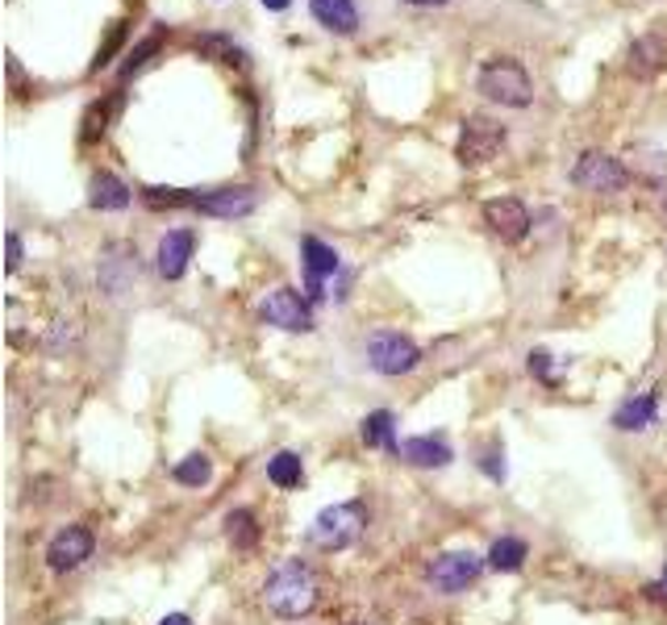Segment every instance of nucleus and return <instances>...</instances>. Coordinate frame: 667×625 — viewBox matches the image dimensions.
Masks as SVG:
<instances>
[{
	"mask_svg": "<svg viewBox=\"0 0 667 625\" xmlns=\"http://www.w3.org/2000/svg\"><path fill=\"white\" fill-rule=\"evenodd\" d=\"M263 601L276 617H305L309 608L318 605V575L301 559H288L267 575Z\"/></svg>",
	"mask_w": 667,
	"mask_h": 625,
	"instance_id": "f257e3e1",
	"label": "nucleus"
},
{
	"mask_svg": "<svg viewBox=\"0 0 667 625\" xmlns=\"http://www.w3.org/2000/svg\"><path fill=\"white\" fill-rule=\"evenodd\" d=\"M476 88L488 100L496 105H505V109H526L534 100V84H530V72L517 63V58H505L496 55L488 58L484 67L476 72Z\"/></svg>",
	"mask_w": 667,
	"mask_h": 625,
	"instance_id": "f03ea898",
	"label": "nucleus"
},
{
	"mask_svg": "<svg viewBox=\"0 0 667 625\" xmlns=\"http://www.w3.org/2000/svg\"><path fill=\"white\" fill-rule=\"evenodd\" d=\"M367 526V505L363 500H343V505H330L313 517L309 526V542L318 550H346Z\"/></svg>",
	"mask_w": 667,
	"mask_h": 625,
	"instance_id": "7ed1b4c3",
	"label": "nucleus"
},
{
	"mask_svg": "<svg viewBox=\"0 0 667 625\" xmlns=\"http://www.w3.org/2000/svg\"><path fill=\"white\" fill-rule=\"evenodd\" d=\"M501 147H505V126L484 114H472L463 121V130H459L455 159L463 168H484Z\"/></svg>",
	"mask_w": 667,
	"mask_h": 625,
	"instance_id": "20e7f679",
	"label": "nucleus"
},
{
	"mask_svg": "<svg viewBox=\"0 0 667 625\" xmlns=\"http://www.w3.org/2000/svg\"><path fill=\"white\" fill-rule=\"evenodd\" d=\"M367 363H372V371H380V376H409L421 363V351H418V342H409L405 334L380 330V334L367 338Z\"/></svg>",
	"mask_w": 667,
	"mask_h": 625,
	"instance_id": "39448f33",
	"label": "nucleus"
},
{
	"mask_svg": "<svg viewBox=\"0 0 667 625\" xmlns=\"http://www.w3.org/2000/svg\"><path fill=\"white\" fill-rule=\"evenodd\" d=\"M309 297H301L297 288H271L259 304V317L276 330H288V334H309L313 330V309H309Z\"/></svg>",
	"mask_w": 667,
	"mask_h": 625,
	"instance_id": "423d86ee",
	"label": "nucleus"
},
{
	"mask_svg": "<svg viewBox=\"0 0 667 625\" xmlns=\"http://www.w3.org/2000/svg\"><path fill=\"white\" fill-rule=\"evenodd\" d=\"M572 184L584 192H622L630 184V171L605 151H584L572 168Z\"/></svg>",
	"mask_w": 667,
	"mask_h": 625,
	"instance_id": "0eeeda50",
	"label": "nucleus"
},
{
	"mask_svg": "<svg viewBox=\"0 0 667 625\" xmlns=\"http://www.w3.org/2000/svg\"><path fill=\"white\" fill-rule=\"evenodd\" d=\"M480 571H484V559L480 554H472V550H447V554H439L434 563H430V584L439 588V592H447V596H455V592H467V588L480 580Z\"/></svg>",
	"mask_w": 667,
	"mask_h": 625,
	"instance_id": "6e6552de",
	"label": "nucleus"
},
{
	"mask_svg": "<svg viewBox=\"0 0 667 625\" xmlns=\"http://www.w3.org/2000/svg\"><path fill=\"white\" fill-rule=\"evenodd\" d=\"M96 280L109 297H126L138 284V250L130 243H109L100 250V267H96Z\"/></svg>",
	"mask_w": 667,
	"mask_h": 625,
	"instance_id": "1a4fd4ad",
	"label": "nucleus"
},
{
	"mask_svg": "<svg viewBox=\"0 0 667 625\" xmlns=\"http://www.w3.org/2000/svg\"><path fill=\"white\" fill-rule=\"evenodd\" d=\"M484 226L493 229L501 243H521L530 234V208L521 205L517 196H496L484 205Z\"/></svg>",
	"mask_w": 667,
	"mask_h": 625,
	"instance_id": "9d476101",
	"label": "nucleus"
},
{
	"mask_svg": "<svg viewBox=\"0 0 667 625\" xmlns=\"http://www.w3.org/2000/svg\"><path fill=\"white\" fill-rule=\"evenodd\" d=\"M93 547L96 538L93 530H84V526H67V530H58L51 538V547H46V563L55 571H76L84 559H93Z\"/></svg>",
	"mask_w": 667,
	"mask_h": 625,
	"instance_id": "9b49d317",
	"label": "nucleus"
},
{
	"mask_svg": "<svg viewBox=\"0 0 667 625\" xmlns=\"http://www.w3.org/2000/svg\"><path fill=\"white\" fill-rule=\"evenodd\" d=\"M301 255H305V280H309V301H322L325 292H322V280L325 276H334L338 267H343V259H338V250L334 247H325L322 238H301Z\"/></svg>",
	"mask_w": 667,
	"mask_h": 625,
	"instance_id": "f8f14e48",
	"label": "nucleus"
},
{
	"mask_svg": "<svg viewBox=\"0 0 667 625\" xmlns=\"http://www.w3.org/2000/svg\"><path fill=\"white\" fill-rule=\"evenodd\" d=\"M196 213L205 217H247L255 213V188H213L196 196Z\"/></svg>",
	"mask_w": 667,
	"mask_h": 625,
	"instance_id": "ddd939ff",
	"label": "nucleus"
},
{
	"mask_svg": "<svg viewBox=\"0 0 667 625\" xmlns=\"http://www.w3.org/2000/svg\"><path fill=\"white\" fill-rule=\"evenodd\" d=\"M192 247H196V234H192V229L163 234V243H159V276H163V280H180V276L189 271Z\"/></svg>",
	"mask_w": 667,
	"mask_h": 625,
	"instance_id": "4468645a",
	"label": "nucleus"
},
{
	"mask_svg": "<svg viewBox=\"0 0 667 625\" xmlns=\"http://www.w3.org/2000/svg\"><path fill=\"white\" fill-rule=\"evenodd\" d=\"M309 13L322 21L330 34H355L359 30L355 0H309Z\"/></svg>",
	"mask_w": 667,
	"mask_h": 625,
	"instance_id": "2eb2a0df",
	"label": "nucleus"
},
{
	"mask_svg": "<svg viewBox=\"0 0 667 625\" xmlns=\"http://www.w3.org/2000/svg\"><path fill=\"white\" fill-rule=\"evenodd\" d=\"M630 76L638 79H650L655 72H664L667 67V42L659 34H647V39H638L630 46Z\"/></svg>",
	"mask_w": 667,
	"mask_h": 625,
	"instance_id": "dca6fc26",
	"label": "nucleus"
},
{
	"mask_svg": "<svg viewBox=\"0 0 667 625\" xmlns=\"http://www.w3.org/2000/svg\"><path fill=\"white\" fill-rule=\"evenodd\" d=\"M400 459H405V463H413V467H447V463H451V446H447V442H442V438H405V442H400V451H397Z\"/></svg>",
	"mask_w": 667,
	"mask_h": 625,
	"instance_id": "f3484780",
	"label": "nucleus"
},
{
	"mask_svg": "<svg viewBox=\"0 0 667 625\" xmlns=\"http://www.w3.org/2000/svg\"><path fill=\"white\" fill-rule=\"evenodd\" d=\"M88 205L100 213H117V208L130 205V188L117 180L114 171H96L93 184H88Z\"/></svg>",
	"mask_w": 667,
	"mask_h": 625,
	"instance_id": "a211bd4d",
	"label": "nucleus"
},
{
	"mask_svg": "<svg viewBox=\"0 0 667 625\" xmlns=\"http://www.w3.org/2000/svg\"><path fill=\"white\" fill-rule=\"evenodd\" d=\"M655 417H659V397H655V392H643V397L626 400V405L613 413V425H617V430H647V425H655Z\"/></svg>",
	"mask_w": 667,
	"mask_h": 625,
	"instance_id": "6ab92c4d",
	"label": "nucleus"
},
{
	"mask_svg": "<svg viewBox=\"0 0 667 625\" xmlns=\"http://www.w3.org/2000/svg\"><path fill=\"white\" fill-rule=\"evenodd\" d=\"M363 442L376 446V451H400L397 425H392V413H388V409H376V413L363 417Z\"/></svg>",
	"mask_w": 667,
	"mask_h": 625,
	"instance_id": "aec40b11",
	"label": "nucleus"
},
{
	"mask_svg": "<svg viewBox=\"0 0 667 625\" xmlns=\"http://www.w3.org/2000/svg\"><path fill=\"white\" fill-rule=\"evenodd\" d=\"M267 479H271L276 488H301V479H305L301 455H297V451H280V455H271L267 459Z\"/></svg>",
	"mask_w": 667,
	"mask_h": 625,
	"instance_id": "412c9836",
	"label": "nucleus"
},
{
	"mask_svg": "<svg viewBox=\"0 0 667 625\" xmlns=\"http://www.w3.org/2000/svg\"><path fill=\"white\" fill-rule=\"evenodd\" d=\"M213 475V459L205 451H192L189 459H180L172 467V479L175 484H184V488H201V484H209Z\"/></svg>",
	"mask_w": 667,
	"mask_h": 625,
	"instance_id": "4be33fe9",
	"label": "nucleus"
},
{
	"mask_svg": "<svg viewBox=\"0 0 667 625\" xmlns=\"http://www.w3.org/2000/svg\"><path fill=\"white\" fill-rule=\"evenodd\" d=\"M526 542L521 538H496L493 550H488V568L493 571H521V563H526Z\"/></svg>",
	"mask_w": 667,
	"mask_h": 625,
	"instance_id": "5701e85b",
	"label": "nucleus"
},
{
	"mask_svg": "<svg viewBox=\"0 0 667 625\" xmlns=\"http://www.w3.org/2000/svg\"><path fill=\"white\" fill-rule=\"evenodd\" d=\"M226 534L229 542H234V550H250L255 542H259V526H255V513L250 509H234L226 517Z\"/></svg>",
	"mask_w": 667,
	"mask_h": 625,
	"instance_id": "b1692460",
	"label": "nucleus"
},
{
	"mask_svg": "<svg viewBox=\"0 0 667 625\" xmlns=\"http://www.w3.org/2000/svg\"><path fill=\"white\" fill-rule=\"evenodd\" d=\"M114 109H117V96H114V100H96L93 109L84 114V130H79V142H96V138H105Z\"/></svg>",
	"mask_w": 667,
	"mask_h": 625,
	"instance_id": "393cba45",
	"label": "nucleus"
},
{
	"mask_svg": "<svg viewBox=\"0 0 667 625\" xmlns=\"http://www.w3.org/2000/svg\"><path fill=\"white\" fill-rule=\"evenodd\" d=\"M196 196L201 192H184V188H142V201L151 208H196Z\"/></svg>",
	"mask_w": 667,
	"mask_h": 625,
	"instance_id": "a878e982",
	"label": "nucleus"
},
{
	"mask_svg": "<svg viewBox=\"0 0 667 625\" xmlns=\"http://www.w3.org/2000/svg\"><path fill=\"white\" fill-rule=\"evenodd\" d=\"M196 46H201V51H217V55H222V63H238V67H243V51H238L229 39H217V34H209V39H196Z\"/></svg>",
	"mask_w": 667,
	"mask_h": 625,
	"instance_id": "bb28decb",
	"label": "nucleus"
},
{
	"mask_svg": "<svg viewBox=\"0 0 667 625\" xmlns=\"http://www.w3.org/2000/svg\"><path fill=\"white\" fill-rule=\"evenodd\" d=\"M159 34H154V39H147L142 42V46H138V51H130V58H126V67H121V76H133V72H138V67H142V63H147V58L154 55V51H159Z\"/></svg>",
	"mask_w": 667,
	"mask_h": 625,
	"instance_id": "cd10ccee",
	"label": "nucleus"
},
{
	"mask_svg": "<svg viewBox=\"0 0 667 625\" xmlns=\"http://www.w3.org/2000/svg\"><path fill=\"white\" fill-rule=\"evenodd\" d=\"M480 467H484L488 479H505V451H501V446H488L484 459H480Z\"/></svg>",
	"mask_w": 667,
	"mask_h": 625,
	"instance_id": "c85d7f7f",
	"label": "nucleus"
},
{
	"mask_svg": "<svg viewBox=\"0 0 667 625\" xmlns=\"http://www.w3.org/2000/svg\"><path fill=\"white\" fill-rule=\"evenodd\" d=\"M121 39H126V30L121 25H114V34H109V42L96 51V63H93V72H100V67H109V58H114V51L121 46Z\"/></svg>",
	"mask_w": 667,
	"mask_h": 625,
	"instance_id": "c756f323",
	"label": "nucleus"
},
{
	"mask_svg": "<svg viewBox=\"0 0 667 625\" xmlns=\"http://www.w3.org/2000/svg\"><path fill=\"white\" fill-rule=\"evenodd\" d=\"M530 376H538L542 384H555L551 355H547V351H534V355H530Z\"/></svg>",
	"mask_w": 667,
	"mask_h": 625,
	"instance_id": "7c9ffc66",
	"label": "nucleus"
},
{
	"mask_svg": "<svg viewBox=\"0 0 667 625\" xmlns=\"http://www.w3.org/2000/svg\"><path fill=\"white\" fill-rule=\"evenodd\" d=\"M18 267H21V238L9 234V271H18Z\"/></svg>",
	"mask_w": 667,
	"mask_h": 625,
	"instance_id": "2f4dec72",
	"label": "nucleus"
},
{
	"mask_svg": "<svg viewBox=\"0 0 667 625\" xmlns=\"http://www.w3.org/2000/svg\"><path fill=\"white\" fill-rule=\"evenodd\" d=\"M159 625H192V617H189V613H168Z\"/></svg>",
	"mask_w": 667,
	"mask_h": 625,
	"instance_id": "473e14b6",
	"label": "nucleus"
},
{
	"mask_svg": "<svg viewBox=\"0 0 667 625\" xmlns=\"http://www.w3.org/2000/svg\"><path fill=\"white\" fill-rule=\"evenodd\" d=\"M405 4H418V9H434V4H447V0H405Z\"/></svg>",
	"mask_w": 667,
	"mask_h": 625,
	"instance_id": "72a5a7b5",
	"label": "nucleus"
},
{
	"mask_svg": "<svg viewBox=\"0 0 667 625\" xmlns=\"http://www.w3.org/2000/svg\"><path fill=\"white\" fill-rule=\"evenodd\" d=\"M267 9H276V13H280V9H288V4H292V0H263Z\"/></svg>",
	"mask_w": 667,
	"mask_h": 625,
	"instance_id": "f704fd0d",
	"label": "nucleus"
},
{
	"mask_svg": "<svg viewBox=\"0 0 667 625\" xmlns=\"http://www.w3.org/2000/svg\"><path fill=\"white\" fill-rule=\"evenodd\" d=\"M647 592H655V596H667V568H664V584H655V588H647Z\"/></svg>",
	"mask_w": 667,
	"mask_h": 625,
	"instance_id": "c9c22d12",
	"label": "nucleus"
},
{
	"mask_svg": "<svg viewBox=\"0 0 667 625\" xmlns=\"http://www.w3.org/2000/svg\"><path fill=\"white\" fill-rule=\"evenodd\" d=\"M664 208H667V201H664Z\"/></svg>",
	"mask_w": 667,
	"mask_h": 625,
	"instance_id": "e433bc0d",
	"label": "nucleus"
}]
</instances>
